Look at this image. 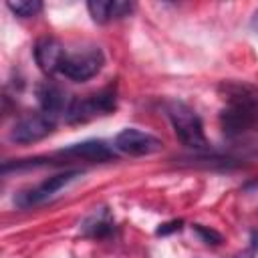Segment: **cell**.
Returning <instances> with one entry per match:
<instances>
[{"mask_svg":"<svg viewBox=\"0 0 258 258\" xmlns=\"http://www.w3.org/2000/svg\"><path fill=\"white\" fill-rule=\"evenodd\" d=\"M87 8H89V12H91V16H93L95 22L105 24V22L111 20L109 18V0H91L87 4Z\"/></svg>","mask_w":258,"mask_h":258,"instance_id":"4fadbf2b","label":"cell"},{"mask_svg":"<svg viewBox=\"0 0 258 258\" xmlns=\"http://www.w3.org/2000/svg\"><path fill=\"white\" fill-rule=\"evenodd\" d=\"M67 56L64 46L60 44V40L52 38V36H42L36 40L34 44V60L38 64V69L44 75H54L60 71V64Z\"/></svg>","mask_w":258,"mask_h":258,"instance_id":"52a82bcc","label":"cell"},{"mask_svg":"<svg viewBox=\"0 0 258 258\" xmlns=\"http://www.w3.org/2000/svg\"><path fill=\"white\" fill-rule=\"evenodd\" d=\"M54 121L56 119L44 115L42 111L36 113V115H28V117L16 121V125L10 131V141L22 143V145L36 143V141H40V139H44V137H48L52 133Z\"/></svg>","mask_w":258,"mask_h":258,"instance_id":"8992f818","label":"cell"},{"mask_svg":"<svg viewBox=\"0 0 258 258\" xmlns=\"http://www.w3.org/2000/svg\"><path fill=\"white\" fill-rule=\"evenodd\" d=\"M181 228H183V220H171V222L161 224V226L155 230V234H157V236H169V234H173V232H179Z\"/></svg>","mask_w":258,"mask_h":258,"instance_id":"9a60e30c","label":"cell"},{"mask_svg":"<svg viewBox=\"0 0 258 258\" xmlns=\"http://www.w3.org/2000/svg\"><path fill=\"white\" fill-rule=\"evenodd\" d=\"M165 111H167V117L171 121V127L175 131L177 139L185 147L204 149L208 145L206 135H204L202 119L189 105H185L183 101H169L165 105Z\"/></svg>","mask_w":258,"mask_h":258,"instance_id":"7a4b0ae2","label":"cell"},{"mask_svg":"<svg viewBox=\"0 0 258 258\" xmlns=\"http://www.w3.org/2000/svg\"><path fill=\"white\" fill-rule=\"evenodd\" d=\"M113 143H115V149H119L125 155H133V157L151 155V153H157L163 149L161 139H157L155 135L145 133L141 129H135V127H127V129L119 131L115 135Z\"/></svg>","mask_w":258,"mask_h":258,"instance_id":"277c9868","label":"cell"},{"mask_svg":"<svg viewBox=\"0 0 258 258\" xmlns=\"http://www.w3.org/2000/svg\"><path fill=\"white\" fill-rule=\"evenodd\" d=\"M103 62H105V56H103L101 48L89 46L79 52H67L58 73L71 81L83 83V81H89L91 77H95L101 71Z\"/></svg>","mask_w":258,"mask_h":258,"instance_id":"3957f363","label":"cell"},{"mask_svg":"<svg viewBox=\"0 0 258 258\" xmlns=\"http://www.w3.org/2000/svg\"><path fill=\"white\" fill-rule=\"evenodd\" d=\"M252 28L258 30V10H256V14H254V18H252Z\"/></svg>","mask_w":258,"mask_h":258,"instance_id":"2e32d148","label":"cell"},{"mask_svg":"<svg viewBox=\"0 0 258 258\" xmlns=\"http://www.w3.org/2000/svg\"><path fill=\"white\" fill-rule=\"evenodd\" d=\"M81 230H83L85 236H93V238H103V236L111 234V232H113V220H111V214H109L105 208L93 212V214L83 222Z\"/></svg>","mask_w":258,"mask_h":258,"instance_id":"30bf717a","label":"cell"},{"mask_svg":"<svg viewBox=\"0 0 258 258\" xmlns=\"http://www.w3.org/2000/svg\"><path fill=\"white\" fill-rule=\"evenodd\" d=\"M83 175L81 169H71V171H62V173H56L48 179H44L42 183H38L36 187L28 189V191H22L18 196V206L22 208H30V206H36V204H42L46 200H50L56 191H60L64 185H69L71 181L79 179Z\"/></svg>","mask_w":258,"mask_h":258,"instance_id":"5b68a950","label":"cell"},{"mask_svg":"<svg viewBox=\"0 0 258 258\" xmlns=\"http://www.w3.org/2000/svg\"><path fill=\"white\" fill-rule=\"evenodd\" d=\"M194 232H196V234L202 238V242H206V244L218 246V244L224 242V238H222L220 232H216V230H212V228H206V226H202V224H196V226H194Z\"/></svg>","mask_w":258,"mask_h":258,"instance_id":"5bb4252c","label":"cell"},{"mask_svg":"<svg viewBox=\"0 0 258 258\" xmlns=\"http://www.w3.org/2000/svg\"><path fill=\"white\" fill-rule=\"evenodd\" d=\"M6 6H8L10 12H14L20 18L36 16L42 10V2L40 0H10V2H6Z\"/></svg>","mask_w":258,"mask_h":258,"instance_id":"7c38bea8","label":"cell"},{"mask_svg":"<svg viewBox=\"0 0 258 258\" xmlns=\"http://www.w3.org/2000/svg\"><path fill=\"white\" fill-rule=\"evenodd\" d=\"M60 155L87 159V161H111V159H115V151L101 139H89V141L69 145L67 149H60Z\"/></svg>","mask_w":258,"mask_h":258,"instance_id":"9c48e42d","label":"cell"},{"mask_svg":"<svg viewBox=\"0 0 258 258\" xmlns=\"http://www.w3.org/2000/svg\"><path fill=\"white\" fill-rule=\"evenodd\" d=\"M36 97H38V105H40L42 113L48 115V117H52V119H56L69 107V101H67L64 91L58 85L50 83V81H44V83H40L36 87Z\"/></svg>","mask_w":258,"mask_h":258,"instance_id":"ba28073f","label":"cell"},{"mask_svg":"<svg viewBox=\"0 0 258 258\" xmlns=\"http://www.w3.org/2000/svg\"><path fill=\"white\" fill-rule=\"evenodd\" d=\"M222 129L226 135L234 137L258 123V97L240 89L230 97V105L222 111Z\"/></svg>","mask_w":258,"mask_h":258,"instance_id":"6da1fadb","label":"cell"},{"mask_svg":"<svg viewBox=\"0 0 258 258\" xmlns=\"http://www.w3.org/2000/svg\"><path fill=\"white\" fill-rule=\"evenodd\" d=\"M89 97H91V103H93L97 115L111 113L115 109V105H117V93H115L113 87H107V89H103V91H99L95 95H89Z\"/></svg>","mask_w":258,"mask_h":258,"instance_id":"8fae6325","label":"cell"}]
</instances>
